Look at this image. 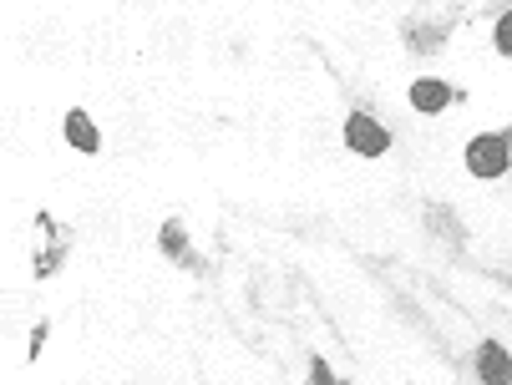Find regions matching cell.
I'll use <instances>...</instances> for the list:
<instances>
[{"label":"cell","mask_w":512,"mask_h":385,"mask_svg":"<svg viewBox=\"0 0 512 385\" xmlns=\"http://www.w3.org/2000/svg\"><path fill=\"white\" fill-rule=\"evenodd\" d=\"M462 163H467V173L477 183H502L512 173V137L507 132H477V137H467Z\"/></svg>","instance_id":"obj_1"},{"label":"cell","mask_w":512,"mask_h":385,"mask_svg":"<svg viewBox=\"0 0 512 385\" xmlns=\"http://www.w3.org/2000/svg\"><path fill=\"white\" fill-rule=\"evenodd\" d=\"M71 259V228L56 213H36V249H31V269L36 279L61 274V264Z\"/></svg>","instance_id":"obj_2"},{"label":"cell","mask_w":512,"mask_h":385,"mask_svg":"<svg viewBox=\"0 0 512 385\" xmlns=\"http://www.w3.org/2000/svg\"><path fill=\"white\" fill-rule=\"evenodd\" d=\"M340 137H345V147L355 152V158H365V163H376V158H386V152L396 147L391 127H386V122H381L376 112H365V107H355V112L345 117Z\"/></svg>","instance_id":"obj_3"},{"label":"cell","mask_w":512,"mask_h":385,"mask_svg":"<svg viewBox=\"0 0 512 385\" xmlns=\"http://www.w3.org/2000/svg\"><path fill=\"white\" fill-rule=\"evenodd\" d=\"M406 102H411V112H421V117H442V112L457 102V92L442 82V76H411Z\"/></svg>","instance_id":"obj_4"},{"label":"cell","mask_w":512,"mask_h":385,"mask_svg":"<svg viewBox=\"0 0 512 385\" xmlns=\"http://www.w3.org/2000/svg\"><path fill=\"white\" fill-rule=\"evenodd\" d=\"M61 137H66V147H77L82 158H97L102 152V127H97V117L87 107H71L61 117Z\"/></svg>","instance_id":"obj_5"},{"label":"cell","mask_w":512,"mask_h":385,"mask_svg":"<svg viewBox=\"0 0 512 385\" xmlns=\"http://www.w3.org/2000/svg\"><path fill=\"white\" fill-rule=\"evenodd\" d=\"M477 380L482 385H512V350L502 340H482L477 345Z\"/></svg>","instance_id":"obj_6"},{"label":"cell","mask_w":512,"mask_h":385,"mask_svg":"<svg viewBox=\"0 0 512 385\" xmlns=\"http://www.w3.org/2000/svg\"><path fill=\"white\" fill-rule=\"evenodd\" d=\"M158 249L173 259V264H193V254H188V228H183V218H168L163 228H158Z\"/></svg>","instance_id":"obj_7"},{"label":"cell","mask_w":512,"mask_h":385,"mask_svg":"<svg viewBox=\"0 0 512 385\" xmlns=\"http://www.w3.org/2000/svg\"><path fill=\"white\" fill-rule=\"evenodd\" d=\"M492 51H497L502 61H512V11H502V16L492 21Z\"/></svg>","instance_id":"obj_8"},{"label":"cell","mask_w":512,"mask_h":385,"mask_svg":"<svg viewBox=\"0 0 512 385\" xmlns=\"http://www.w3.org/2000/svg\"><path fill=\"white\" fill-rule=\"evenodd\" d=\"M310 385H345V380H340V375H335L320 355H315V360H310Z\"/></svg>","instance_id":"obj_9"},{"label":"cell","mask_w":512,"mask_h":385,"mask_svg":"<svg viewBox=\"0 0 512 385\" xmlns=\"http://www.w3.org/2000/svg\"><path fill=\"white\" fill-rule=\"evenodd\" d=\"M507 137H512V132H507Z\"/></svg>","instance_id":"obj_10"}]
</instances>
